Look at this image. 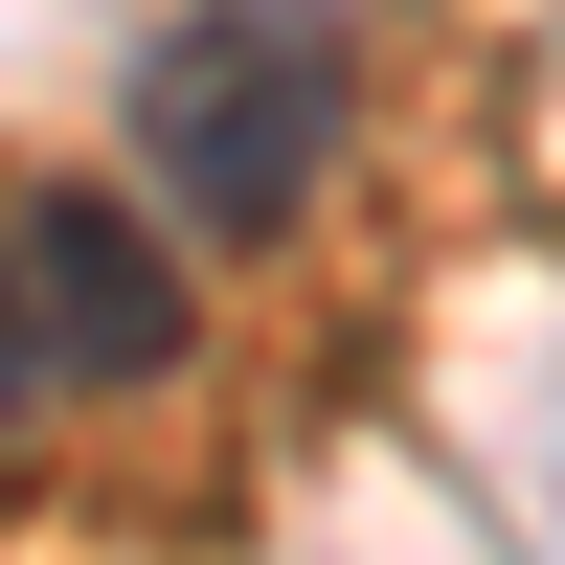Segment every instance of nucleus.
I'll list each match as a JSON object with an SVG mask.
<instances>
[{
    "label": "nucleus",
    "mask_w": 565,
    "mask_h": 565,
    "mask_svg": "<svg viewBox=\"0 0 565 565\" xmlns=\"http://www.w3.org/2000/svg\"><path fill=\"white\" fill-rule=\"evenodd\" d=\"M23 407H45V317L0 295V430H23Z\"/></svg>",
    "instance_id": "obj_3"
},
{
    "label": "nucleus",
    "mask_w": 565,
    "mask_h": 565,
    "mask_svg": "<svg viewBox=\"0 0 565 565\" xmlns=\"http://www.w3.org/2000/svg\"><path fill=\"white\" fill-rule=\"evenodd\" d=\"M340 136H362V23H317V0H181L136 45V181L181 226H295Z\"/></svg>",
    "instance_id": "obj_1"
},
{
    "label": "nucleus",
    "mask_w": 565,
    "mask_h": 565,
    "mask_svg": "<svg viewBox=\"0 0 565 565\" xmlns=\"http://www.w3.org/2000/svg\"><path fill=\"white\" fill-rule=\"evenodd\" d=\"M0 295L45 317V385H159L181 362V249H159V204H114V181H23L0 204Z\"/></svg>",
    "instance_id": "obj_2"
}]
</instances>
